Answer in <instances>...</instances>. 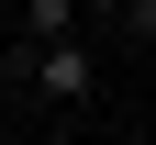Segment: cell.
Instances as JSON below:
<instances>
[{
	"label": "cell",
	"instance_id": "2",
	"mask_svg": "<svg viewBox=\"0 0 156 145\" xmlns=\"http://www.w3.org/2000/svg\"><path fill=\"white\" fill-rule=\"evenodd\" d=\"M0 145H45V134H34V123H11V134H0Z\"/></svg>",
	"mask_w": 156,
	"mask_h": 145
},
{
	"label": "cell",
	"instance_id": "1",
	"mask_svg": "<svg viewBox=\"0 0 156 145\" xmlns=\"http://www.w3.org/2000/svg\"><path fill=\"white\" fill-rule=\"evenodd\" d=\"M23 89L45 100V112H89V100H101V45H89V34H45V45H23Z\"/></svg>",
	"mask_w": 156,
	"mask_h": 145
}]
</instances>
